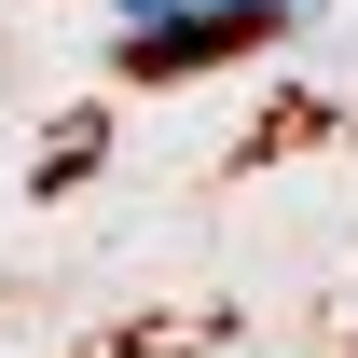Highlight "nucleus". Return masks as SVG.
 I'll return each mask as SVG.
<instances>
[{
  "mask_svg": "<svg viewBox=\"0 0 358 358\" xmlns=\"http://www.w3.org/2000/svg\"><path fill=\"white\" fill-rule=\"evenodd\" d=\"M289 28H303V0H193L166 28H110V55H124V83H193V69H221L248 42H289Z\"/></svg>",
  "mask_w": 358,
  "mask_h": 358,
  "instance_id": "nucleus-1",
  "label": "nucleus"
}]
</instances>
